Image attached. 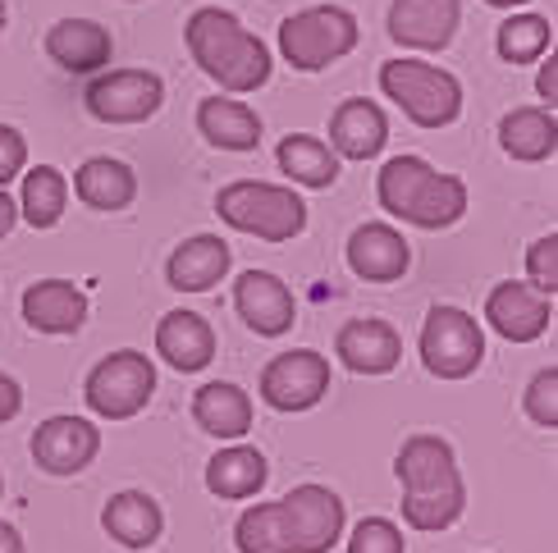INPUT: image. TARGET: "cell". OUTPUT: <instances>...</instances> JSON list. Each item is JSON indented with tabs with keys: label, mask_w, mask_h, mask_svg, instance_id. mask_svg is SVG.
Returning <instances> with one entry per match:
<instances>
[{
	"label": "cell",
	"mask_w": 558,
	"mask_h": 553,
	"mask_svg": "<svg viewBox=\"0 0 558 553\" xmlns=\"http://www.w3.org/2000/svg\"><path fill=\"white\" fill-rule=\"evenodd\" d=\"M335 353L353 376H389L393 366H399V357H403V339H399V330H393L389 320L357 316V320H348V325L339 330Z\"/></svg>",
	"instance_id": "obj_15"
},
{
	"label": "cell",
	"mask_w": 558,
	"mask_h": 553,
	"mask_svg": "<svg viewBox=\"0 0 558 553\" xmlns=\"http://www.w3.org/2000/svg\"><path fill=\"white\" fill-rule=\"evenodd\" d=\"M462 23V0H393L389 37L408 51H445Z\"/></svg>",
	"instance_id": "obj_14"
},
{
	"label": "cell",
	"mask_w": 558,
	"mask_h": 553,
	"mask_svg": "<svg viewBox=\"0 0 558 553\" xmlns=\"http://www.w3.org/2000/svg\"><path fill=\"white\" fill-rule=\"evenodd\" d=\"M151 394H156V366L147 353H133V348L101 357L83 384V398L101 421L137 417L151 403Z\"/></svg>",
	"instance_id": "obj_7"
},
{
	"label": "cell",
	"mask_w": 558,
	"mask_h": 553,
	"mask_svg": "<svg viewBox=\"0 0 558 553\" xmlns=\"http://www.w3.org/2000/svg\"><path fill=\"white\" fill-rule=\"evenodd\" d=\"M19 411H23V389H19V380H10L5 371H0V426L14 421Z\"/></svg>",
	"instance_id": "obj_37"
},
{
	"label": "cell",
	"mask_w": 558,
	"mask_h": 553,
	"mask_svg": "<svg viewBox=\"0 0 558 553\" xmlns=\"http://www.w3.org/2000/svg\"><path fill=\"white\" fill-rule=\"evenodd\" d=\"M234 311L243 316V325L262 339H279L293 325V293L284 280H275L270 270H247L234 284Z\"/></svg>",
	"instance_id": "obj_16"
},
{
	"label": "cell",
	"mask_w": 558,
	"mask_h": 553,
	"mask_svg": "<svg viewBox=\"0 0 558 553\" xmlns=\"http://www.w3.org/2000/svg\"><path fill=\"white\" fill-rule=\"evenodd\" d=\"M0 33H5V0H0Z\"/></svg>",
	"instance_id": "obj_42"
},
{
	"label": "cell",
	"mask_w": 558,
	"mask_h": 553,
	"mask_svg": "<svg viewBox=\"0 0 558 553\" xmlns=\"http://www.w3.org/2000/svg\"><path fill=\"white\" fill-rule=\"evenodd\" d=\"M46 56H51L64 74H101L114 56V41L97 19H60L46 33Z\"/></svg>",
	"instance_id": "obj_18"
},
{
	"label": "cell",
	"mask_w": 558,
	"mask_h": 553,
	"mask_svg": "<svg viewBox=\"0 0 558 553\" xmlns=\"http://www.w3.org/2000/svg\"><path fill=\"white\" fill-rule=\"evenodd\" d=\"M14 224H19V201H14L5 188H0V238H5Z\"/></svg>",
	"instance_id": "obj_39"
},
{
	"label": "cell",
	"mask_w": 558,
	"mask_h": 553,
	"mask_svg": "<svg viewBox=\"0 0 558 553\" xmlns=\"http://www.w3.org/2000/svg\"><path fill=\"white\" fill-rule=\"evenodd\" d=\"M229 243L216 234H197L189 243H179L166 261V280L179 293H211L225 274H229Z\"/></svg>",
	"instance_id": "obj_21"
},
{
	"label": "cell",
	"mask_w": 558,
	"mask_h": 553,
	"mask_svg": "<svg viewBox=\"0 0 558 553\" xmlns=\"http://www.w3.org/2000/svg\"><path fill=\"white\" fill-rule=\"evenodd\" d=\"M380 206L416 229H449L468 216V183L458 174H439L422 156H393L376 183Z\"/></svg>",
	"instance_id": "obj_3"
},
{
	"label": "cell",
	"mask_w": 558,
	"mask_h": 553,
	"mask_svg": "<svg viewBox=\"0 0 558 553\" xmlns=\"http://www.w3.org/2000/svg\"><path fill=\"white\" fill-rule=\"evenodd\" d=\"M234 544L239 553H293V536H289V517L284 503H252L234 526Z\"/></svg>",
	"instance_id": "obj_31"
},
{
	"label": "cell",
	"mask_w": 558,
	"mask_h": 553,
	"mask_svg": "<svg viewBox=\"0 0 558 553\" xmlns=\"http://www.w3.org/2000/svg\"><path fill=\"white\" fill-rule=\"evenodd\" d=\"M275 160H279V174L302 183V188H335L339 179V156L330 151V143H320L312 133H289L275 147Z\"/></svg>",
	"instance_id": "obj_29"
},
{
	"label": "cell",
	"mask_w": 558,
	"mask_h": 553,
	"mask_svg": "<svg viewBox=\"0 0 558 553\" xmlns=\"http://www.w3.org/2000/svg\"><path fill=\"white\" fill-rule=\"evenodd\" d=\"M422 361L439 380H468L485 361V334L476 316L462 307H430L422 325Z\"/></svg>",
	"instance_id": "obj_8"
},
{
	"label": "cell",
	"mask_w": 558,
	"mask_h": 553,
	"mask_svg": "<svg viewBox=\"0 0 558 553\" xmlns=\"http://www.w3.org/2000/svg\"><path fill=\"white\" fill-rule=\"evenodd\" d=\"M266 476H270V467H266L262 448L229 444L206 463V490L216 499H252V494H262Z\"/></svg>",
	"instance_id": "obj_26"
},
{
	"label": "cell",
	"mask_w": 558,
	"mask_h": 553,
	"mask_svg": "<svg viewBox=\"0 0 558 553\" xmlns=\"http://www.w3.org/2000/svg\"><path fill=\"white\" fill-rule=\"evenodd\" d=\"M216 211L225 224L257 234L266 243H289L307 229V201L293 188H279V183H262V179H239L220 188Z\"/></svg>",
	"instance_id": "obj_4"
},
{
	"label": "cell",
	"mask_w": 558,
	"mask_h": 553,
	"mask_svg": "<svg viewBox=\"0 0 558 553\" xmlns=\"http://www.w3.org/2000/svg\"><path fill=\"white\" fill-rule=\"evenodd\" d=\"M69 206V179L56 165L23 170V193H19V216L33 229H56Z\"/></svg>",
	"instance_id": "obj_30"
},
{
	"label": "cell",
	"mask_w": 558,
	"mask_h": 553,
	"mask_svg": "<svg viewBox=\"0 0 558 553\" xmlns=\"http://www.w3.org/2000/svg\"><path fill=\"white\" fill-rule=\"evenodd\" d=\"M83 101L101 124H143L166 106V83L151 69H106L92 78Z\"/></svg>",
	"instance_id": "obj_9"
},
{
	"label": "cell",
	"mask_w": 558,
	"mask_h": 553,
	"mask_svg": "<svg viewBox=\"0 0 558 553\" xmlns=\"http://www.w3.org/2000/svg\"><path fill=\"white\" fill-rule=\"evenodd\" d=\"M526 284L545 297H554V288H558V234H545L526 247Z\"/></svg>",
	"instance_id": "obj_34"
},
{
	"label": "cell",
	"mask_w": 558,
	"mask_h": 553,
	"mask_svg": "<svg viewBox=\"0 0 558 553\" xmlns=\"http://www.w3.org/2000/svg\"><path fill=\"white\" fill-rule=\"evenodd\" d=\"M408 261H412V251L393 224H362V229H353V238H348V270H353L357 280L393 284V280H403Z\"/></svg>",
	"instance_id": "obj_17"
},
{
	"label": "cell",
	"mask_w": 558,
	"mask_h": 553,
	"mask_svg": "<svg viewBox=\"0 0 558 553\" xmlns=\"http://www.w3.org/2000/svg\"><path fill=\"white\" fill-rule=\"evenodd\" d=\"M536 91L545 97V106L554 110V101H558V60H554V51H549V60H541V74H536Z\"/></svg>",
	"instance_id": "obj_38"
},
{
	"label": "cell",
	"mask_w": 558,
	"mask_h": 553,
	"mask_svg": "<svg viewBox=\"0 0 558 553\" xmlns=\"http://www.w3.org/2000/svg\"><path fill=\"white\" fill-rule=\"evenodd\" d=\"M485 5H495V10H513V5H526V0H485Z\"/></svg>",
	"instance_id": "obj_41"
},
{
	"label": "cell",
	"mask_w": 558,
	"mask_h": 553,
	"mask_svg": "<svg viewBox=\"0 0 558 553\" xmlns=\"http://www.w3.org/2000/svg\"><path fill=\"white\" fill-rule=\"evenodd\" d=\"M499 147L522 160V165H536V160H549L558 147V124H554V110L545 106H522L513 114H504L499 124Z\"/></svg>",
	"instance_id": "obj_28"
},
{
	"label": "cell",
	"mask_w": 558,
	"mask_h": 553,
	"mask_svg": "<svg viewBox=\"0 0 558 553\" xmlns=\"http://www.w3.org/2000/svg\"><path fill=\"white\" fill-rule=\"evenodd\" d=\"M353 46H357V19L343 5H312L279 23V56L298 74H316V69L343 60Z\"/></svg>",
	"instance_id": "obj_6"
},
{
	"label": "cell",
	"mask_w": 558,
	"mask_h": 553,
	"mask_svg": "<svg viewBox=\"0 0 558 553\" xmlns=\"http://www.w3.org/2000/svg\"><path fill=\"white\" fill-rule=\"evenodd\" d=\"M183 41H189V56L197 60V69L206 78H216L225 91H257L270 78V51L257 33H247L239 14H229L220 5H202L189 23H183Z\"/></svg>",
	"instance_id": "obj_2"
},
{
	"label": "cell",
	"mask_w": 558,
	"mask_h": 553,
	"mask_svg": "<svg viewBox=\"0 0 558 553\" xmlns=\"http://www.w3.org/2000/svg\"><path fill=\"white\" fill-rule=\"evenodd\" d=\"M28 170V143H23V133L0 124V188H10V183Z\"/></svg>",
	"instance_id": "obj_36"
},
{
	"label": "cell",
	"mask_w": 558,
	"mask_h": 553,
	"mask_svg": "<svg viewBox=\"0 0 558 553\" xmlns=\"http://www.w3.org/2000/svg\"><path fill=\"white\" fill-rule=\"evenodd\" d=\"M408 540L389 517H362L348 536V553H403Z\"/></svg>",
	"instance_id": "obj_33"
},
{
	"label": "cell",
	"mask_w": 558,
	"mask_h": 553,
	"mask_svg": "<svg viewBox=\"0 0 558 553\" xmlns=\"http://www.w3.org/2000/svg\"><path fill=\"white\" fill-rule=\"evenodd\" d=\"M495 46H499V60L508 64H536L554 46V23L545 14H513L499 23Z\"/></svg>",
	"instance_id": "obj_32"
},
{
	"label": "cell",
	"mask_w": 558,
	"mask_h": 553,
	"mask_svg": "<svg viewBox=\"0 0 558 553\" xmlns=\"http://www.w3.org/2000/svg\"><path fill=\"white\" fill-rule=\"evenodd\" d=\"M197 133L220 151H257L262 120L239 97H206L197 106Z\"/></svg>",
	"instance_id": "obj_23"
},
{
	"label": "cell",
	"mask_w": 558,
	"mask_h": 553,
	"mask_svg": "<svg viewBox=\"0 0 558 553\" xmlns=\"http://www.w3.org/2000/svg\"><path fill=\"white\" fill-rule=\"evenodd\" d=\"M330 394V361L312 348L279 353L262 371V398L275 411H307Z\"/></svg>",
	"instance_id": "obj_10"
},
{
	"label": "cell",
	"mask_w": 558,
	"mask_h": 553,
	"mask_svg": "<svg viewBox=\"0 0 558 553\" xmlns=\"http://www.w3.org/2000/svg\"><path fill=\"white\" fill-rule=\"evenodd\" d=\"M156 353L166 357V366H174L179 376H193V371H202V366H211L216 330L206 325L197 311H170L156 325Z\"/></svg>",
	"instance_id": "obj_22"
},
{
	"label": "cell",
	"mask_w": 558,
	"mask_h": 553,
	"mask_svg": "<svg viewBox=\"0 0 558 553\" xmlns=\"http://www.w3.org/2000/svg\"><path fill=\"white\" fill-rule=\"evenodd\" d=\"M74 193L92 211H124L137 197V174L114 156H92L87 165L74 174Z\"/></svg>",
	"instance_id": "obj_27"
},
{
	"label": "cell",
	"mask_w": 558,
	"mask_h": 553,
	"mask_svg": "<svg viewBox=\"0 0 558 553\" xmlns=\"http://www.w3.org/2000/svg\"><path fill=\"white\" fill-rule=\"evenodd\" d=\"M23 320L37 334H78L87 320V293L74 280H37L23 293Z\"/></svg>",
	"instance_id": "obj_19"
},
{
	"label": "cell",
	"mask_w": 558,
	"mask_h": 553,
	"mask_svg": "<svg viewBox=\"0 0 558 553\" xmlns=\"http://www.w3.org/2000/svg\"><path fill=\"white\" fill-rule=\"evenodd\" d=\"M526 417L545 430L558 426V366H545V371L526 384Z\"/></svg>",
	"instance_id": "obj_35"
},
{
	"label": "cell",
	"mask_w": 558,
	"mask_h": 553,
	"mask_svg": "<svg viewBox=\"0 0 558 553\" xmlns=\"http://www.w3.org/2000/svg\"><path fill=\"white\" fill-rule=\"evenodd\" d=\"M389 143V120L376 101L353 97L330 114V151L343 160H371Z\"/></svg>",
	"instance_id": "obj_20"
},
{
	"label": "cell",
	"mask_w": 558,
	"mask_h": 553,
	"mask_svg": "<svg viewBox=\"0 0 558 553\" xmlns=\"http://www.w3.org/2000/svg\"><path fill=\"white\" fill-rule=\"evenodd\" d=\"M485 320L508 343H536L554 320V297L536 293L526 280H504L485 297Z\"/></svg>",
	"instance_id": "obj_12"
},
{
	"label": "cell",
	"mask_w": 558,
	"mask_h": 553,
	"mask_svg": "<svg viewBox=\"0 0 558 553\" xmlns=\"http://www.w3.org/2000/svg\"><path fill=\"white\" fill-rule=\"evenodd\" d=\"M393 476L403 486V521L412 531H445L468 508V486H462L453 444L439 434H412L399 448Z\"/></svg>",
	"instance_id": "obj_1"
},
{
	"label": "cell",
	"mask_w": 558,
	"mask_h": 553,
	"mask_svg": "<svg viewBox=\"0 0 558 553\" xmlns=\"http://www.w3.org/2000/svg\"><path fill=\"white\" fill-rule=\"evenodd\" d=\"M0 553H23V536L10 521H0Z\"/></svg>",
	"instance_id": "obj_40"
},
{
	"label": "cell",
	"mask_w": 558,
	"mask_h": 553,
	"mask_svg": "<svg viewBox=\"0 0 558 553\" xmlns=\"http://www.w3.org/2000/svg\"><path fill=\"white\" fill-rule=\"evenodd\" d=\"M380 91L416 128H445L462 114V83L426 60H389L380 69Z\"/></svg>",
	"instance_id": "obj_5"
},
{
	"label": "cell",
	"mask_w": 558,
	"mask_h": 553,
	"mask_svg": "<svg viewBox=\"0 0 558 553\" xmlns=\"http://www.w3.org/2000/svg\"><path fill=\"white\" fill-rule=\"evenodd\" d=\"M293 553H330L343 540V499L325 486H298L284 499Z\"/></svg>",
	"instance_id": "obj_11"
},
{
	"label": "cell",
	"mask_w": 558,
	"mask_h": 553,
	"mask_svg": "<svg viewBox=\"0 0 558 553\" xmlns=\"http://www.w3.org/2000/svg\"><path fill=\"white\" fill-rule=\"evenodd\" d=\"M101 453V430L83 417H51L33 434V463L46 476H78Z\"/></svg>",
	"instance_id": "obj_13"
},
{
	"label": "cell",
	"mask_w": 558,
	"mask_h": 553,
	"mask_svg": "<svg viewBox=\"0 0 558 553\" xmlns=\"http://www.w3.org/2000/svg\"><path fill=\"white\" fill-rule=\"evenodd\" d=\"M101 526H106V536L114 544H124V549H151L160 540V531H166V517H160V503L151 494L124 490V494H114L106 503Z\"/></svg>",
	"instance_id": "obj_24"
},
{
	"label": "cell",
	"mask_w": 558,
	"mask_h": 553,
	"mask_svg": "<svg viewBox=\"0 0 558 553\" xmlns=\"http://www.w3.org/2000/svg\"><path fill=\"white\" fill-rule=\"evenodd\" d=\"M0 494H5V480H0Z\"/></svg>",
	"instance_id": "obj_43"
},
{
	"label": "cell",
	"mask_w": 558,
	"mask_h": 553,
	"mask_svg": "<svg viewBox=\"0 0 558 553\" xmlns=\"http://www.w3.org/2000/svg\"><path fill=\"white\" fill-rule=\"evenodd\" d=\"M193 421L216 434V440H243V434L252 430V398L243 394L239 384L229 380H211L197 389L193 398Z\"/></svg>",
	"instance_id": "obj_25"
}]
</instances>
